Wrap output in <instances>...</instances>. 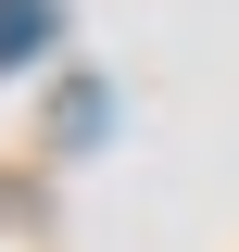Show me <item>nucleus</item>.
I'll use <instances>...</instances> for the list:
<instances>
[{
  "label": "nucleus",
  "instance_id": "obj_1",
  "mask_svg": "<svg viewBox=\"0 0 239 252\" xmlns=\"http://www.w3.org/2000/svg\"><path fill=\"white\" fill-rule=\"evenodd\" d=\"M51 26H63L51 0H0V76H13V63H38V51H51Z\"/></svg>",
  "mask_w": 239,
  "mask_h": 252
}]
</instances>
